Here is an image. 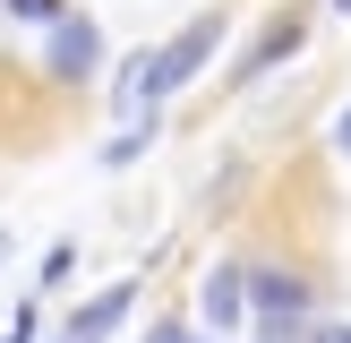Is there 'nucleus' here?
Returning <instances> with one entry per match:
<instances>
[{
  "label": "nucleus",
  "mask_w": 351,
  "mask_h": 343,
  "mask_svg": "<svg viewBox=\"0 0 351 343\" xmlns=\"http://www.w3.org/2000/svg\"><path fill=\"white\" fill-rule=\"evenodd\" d=\"M215 43H223V9H206V17H189L180 34H171L163 51H154V95H171V86H189L206 60H215Z\"/></svg>",
  "instance_id": "1"
},
{
  "label": "nucleus",
  "mask_w": 351,
  "mask_h": 343,
  "mask_svg": "<svg viewBox=\"0 0 351 343\" xmlns=\"http://www.w3.org/2000/svg\"><path fill=\"white\" fill-rule=\"evenodd\" d=\"M51 78L60 86H77V78H95V60H103V34H95V17H60V26H51Z\"/></svg>",
  "instance_id": "2"
},
{
  "label": "nucleus",
  "mask_w": 351,
  "mask_h": 343,
  "mask_svg": "<svg viewBox=\"0 0 351 343\" xmlns=\"http://www.w3.org/2000/svg\"><path fill=\"white\" fill-rule=\"evenodd\" d=\"M240 309H249V274H240V266H215V274H206V300H197L206 335H232Z\"/></svg>",
  "instance_id": "3"
},
{
  "label": "nucleus",
  "mask_w": 351,
  "mask_h": 343,
  "mask_svg": "<svg viewBox=\"0 0 351 343\" xmlns=\"http://www.w3.org/2000/svg\"><path fill=\"white\" fill-rule=\"evenodd\" d=\"M129 309H137V283H112V292H95V300H86L77 318H69V343H103L120 318H129Z\"/></svg>",
  "instance_id": "4"
},
{
  "label": "nucleus",
  "mask_w": 351,
  "mask_h": 343,
  "mask_svg": "<svg viewBox=\"0 0 351 343\" xmlns=\"http://www.w3.org/2000/svg\"><path fill=\"white\" fill-rule=\"evenodd\" d=\"M249 309H257V318H274V309H317V292H308L300 274L266 266V274H249Z\"/></svg>",
  "instance_id": "5"
},
{
  "label": "nucleus",
  "mask_w": 351,
  "mask_h": 343,
  "mask_svg": "<svg viewBox=\"0 0 351 343\" xmlns=\"http://www.w3.org/2000/svg\"><path fill=\"white\" fill-rule=\"evenodd\" d=\"M300 34H308V17H283V26H274L266 43H257L249 60H240V78H232V86H257V78H266V69H283L291 51H300Z\"/></svg>",
  "instance_id": "6"
},
{
  "label": "nucleus",
  "mask_w": 351,
  "mask_h": 343,
  "mask_svg": "<svg viewBox=\"0 0 351 343\" xmlns=\"http://www.w3.org/2000/svg\"><path fill=\"white\" fill-rule=\"evenodd\" d=\"M257 343H317V318L308 309H274V318H257Z\"/></svg>",
  "instance_id": "7"
},
{
  "label": "nucleus",
  "mask_w": 351,
  "mask_h": 343,
  "mask_svg": "<svg viewBox=\"0 0 351 343\" xmlns=\"http://www.w3.org/2000/svg\"><path fill=\"white\" fill-rule=\"evenodd\" d=\"M9 17H26V26H60L69 0H9Z\"/></svg>",
  "instance_id": "8"
},
{
  "label": "nucleus",
  "mask_w": 351,
  "mask_h": 343,
  "mask_svg": "<svg viewBox=\"0 0 351 343\" xmlns=\"http://www.w3.org/2000/svg\"><path fill=\"white\" fill-rule=\"evenodd\" d=\"M137 154H146V129H120V137H112V146H103V163H112V172H120V163H137Z\"/></svg>",
  "instance_id": "9"
},
{
  "label": "nucleus",
  "mask_w": 351,
  "mask_h": 343,
  "mask_svg": "<svg viewBox=\"0 0 351 343\" xmlns=\"http://www.w3.org/2000/svg\"><path fill=\"white\" fill-rule=\"evenodd\" d=\"M0 343H34V309H17V318H9V335H0Z\"/></svg>",
  "instance_id": "10"
},
{
  "label": "nucleus",
  "mask_w": 351,
  "mask_h": 343,
  "mask_svg": "<svg viewBox=\"0 0 351 343\" xmlns=\"http://www.w3.org/2000/svg\"><path fill=\"white\" fill-rule=\"evenodd\" d=\"M146 343H197V335H189V326H154Z\"/></svg>",
  "instance_id": "11"
},
{
  "label": "nucleus",
  "mask_w": 351,
  "mask_h": 343,
  "mask_svg": "<svg viewBox=\"0 0 351 343\" xmlns=\"http://www.w3.org/2000/svg\"><path fill=\"white\" fill-rule=\"evenodd\" d=\"M317 343H351V326H317Z\"/></svg>",
  "instance_id": "12"
},
{
  "label": "nucleus",
  "mask_w": 351,
  "mask_h": 343,
  "mask_svg": "<svg viewBox=\"0 0 351 343\" xmlns=\"http://www.w3.org/2000/svg\"><path fill=\"white\" fill-rule=\"evenodd\" d=\"M335 146H343V154H351V112H343V120H335Z\"/></svg>",
  "instance_id": "13"
},
{
  "label": "nucleus",
  "mask_w": 351,
  "mask_h": 343,
  "mask_svg": "<svg viewBox=\"0 0 351 343\" xmlns=\"http://www.w3.org/2000/svg\"><path fill=\"white\" fill-rule=\"evenodd\" d=\"M0 266H9V232H0Z\"/></svg>",
  "instance_id": "14"
},
{
  "label": "nucleus",
  "mask_w": 351,
  "mask_h": 343,
  "mask_svg": "<svg viewBox=\"0 0 351 343\" xmlns=\"http://www.w3.org/2000/svg\"><path fill=\"white\" fill-rule=\"evenodd\" d=\"M60 343H69V335H60Z\"/></svg>",
  "instance_id": "15"
}]
</instances>
